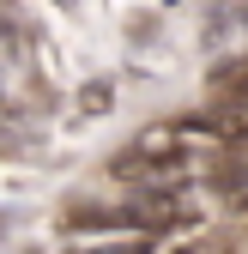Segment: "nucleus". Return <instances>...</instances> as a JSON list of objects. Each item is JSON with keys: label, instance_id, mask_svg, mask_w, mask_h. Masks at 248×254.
Wrapping results in <instances>:
<instances>
[{"label": "nucleus", "instance_id": "nucleus-1", "mask_svg": "<svg viewBox=\"0 0 248 254\" xmlns=\"http://www.w3.org/2000/svg\"><path fill=\"white\" fill-rule=\"evenodd\" d=\"M109 103H115V85H109V79H97V85L79 91V115H97V109H109Z\"/></svg>", "mask_w": 248, "mask_h": 254}, {"label": "nucleus", "instance_id": "nucleus-2", "mask_svg": "<svg viewBox=\"0 0 248 254\" xmlns=\"http://www.w3.org/2000/svg\"><path fill=\"white\" fill-rule=\"evenodd\" d=\"M91 254H145V242H127V248H91Z\"/></svg>", "mask_w": 248, "mask_h": 254}]
</instances>
